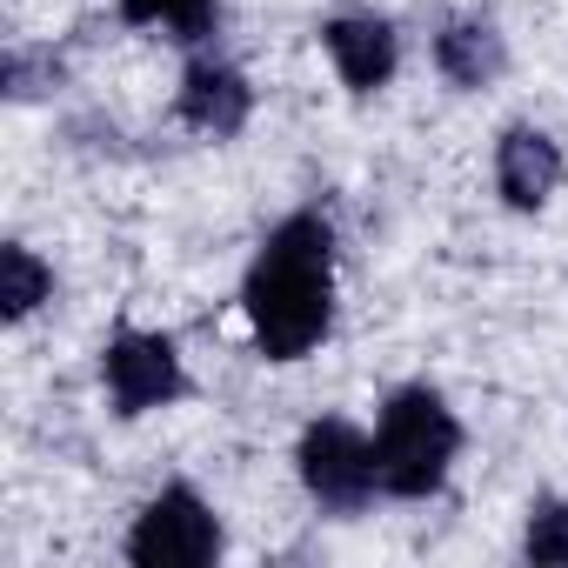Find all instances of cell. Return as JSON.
I'll return each mask as SVG.
<instances>
[{
  "label": "cell",
  "instance_id": "6da1fadb",
  "mask_svg": "<svg viewBox=\"0 0 568 568\" xmlns=\"http://www.w3.org/2000/svg\"><path fill=\"white\" fill-rule=\"evenodd\" d=\"M241 308L254 328V348L267 362H302L335 328V227L302 207L288 214L254 254L241 281Z\"/></svg>",
  "mask_w": 568,
  "mask_h": 568
},
{
  "label": "cell",
  "instance_id": "7a4b0ae2",
  "mask_svg": "<svg viewBox=\"0 0 568 568\" xmlns=\"http://www.w3.org/2000/svg\"><path fill=\"white\" fill-rule=\"evenodd\" d=\"M462 455V422L435 388H395L375 422V481L395 501H428Z\"/></svg>",
  "mask_w": 568,
  "mask_h": 568
},
{
  "label": "cell",
  "instance_id": "3957f363",
  "mask_svg": "<svg viewBox=\"0 0 568 568\" xmlns=\"http://www.w3.org/2000/svg\"><path fill=\"white\" fill-rule=\"evenodd\" d=\"M295 468H302V488L328 515H362L382 495V481H375V442L355 422H342V415H322V422L302 428Z\"/></svg>",
  "mask_w": 568,
  "mask_h": 568
},
{
  "label": "cell",
  "instance_id": "277c9868",
  "mask_svg": "<svg viewBox=\"0 0 568 568\" xmlns=\"http://www.w3.org/2000/svg\"><path fill=\"white\" fill-rule=\"evenodd\" d=\"M221 555V515L187 488H161L141 515H134V535H128V561L134 568H207Z\"/></svg>",
  "mask_w": 568,
  "mask_h": 568
},
{
  "label": "cell",
  "instance_id": "5b68a950",
  "mask_svg": "<svg viewBox=\"0 0 568 568\" xmlns=\"http://www.w3.org/2000/svg\"><path fill=\"white\" fill-rule=\"evenodd\" d=\"M101 382H108L114 415H148V408H168V402L187 395V375H181L174 342L168 335H148V328H121L101 348Z\"/></svg>",
  "mask_w": 568,
  "mask_h": 568
},
{
  "label": "cell",
  "instance_id": "8992f818",
  "mask_svg": "<svg viewBox=\"0 0 568 568\" xmlns=\"http://www.w3.org/2000/svg\"><path fill=\"white\" fill-rule=\"evenodd\" d=\"M322 48H328L335 74H342L355 94L388 88V81H395V61H402V41H395V28H388L382 14H342V21H328V28H322Z\"/></svg>",
  "mask_w": 568,
  "mask_h": 568
},
{
  "label": "cell",
  "instance_id": "52a82bcc",
  "mask_svg": "<svg viewBox=\"0 0 568 568\" xmlns=\"http://www.w3.org/2000/svg\"><path fill=\"white\" fill-rule=\"evenodd\" d=\"M181 121L194 128V134H214V141H234L241 128H247V114H254V88L241 81V68H227V61H194L187 74H181Z\"/></svg>",
  "mask_w": 568,
  "mask_h": 568
},
{
  "label": "cell",
  "instance_id": "ba28073f",
  "mask_svg": "<svg viewBox=\"0 0 568 568\" xmlns=\"http://www.w3.org/2000/svg\"><path fill=\"white\" fill-rule=\"evenodd\" d=\"M495 187L508 207L535 214L555 187H561V148L541 134V128H508L495 141Z\"/></svg>",
  "mask_w": 568,
  "mask_h": 568
},
{
  "label": "cell",
  "instance_id": "9c48e42d",
  "mask_svg": "<svg viewBox=\"0 0 568 568\" xmlns=\"http://www.w3.org/2000/svg\"><path fill=\"white\" fill-rule=\"evenodd\" d=\"M501 34L488 28V21H448L442 34H435V68L455 81V88H488L495 74H501Z\"/></svg>",
  "mask_w": 568,
  "mask_h": 568
},
{
  "label": "cell",
  "instance_id": "30bf717a",
  "mask_svg": "<svg viewBox=\"0 0 568 568\" xmlns=\"http://www.w3.org/2000/svg\"><path fill=\"white\" fill-rule=\"evenodd\" d=\"M48 295H54V267H48L34 247H21V241L0 247V315H8V322H28Z\"/></svg>",
  "mask_w": 568,
  "mask_h": 568
},
{
  "label": "cell",
  "instance_id": "8fae6325",
  "mask_svg": "<svg viewBox=\"0 0 568 568\" xmlns=\"http://www.w3.org/2000/svg\"><path fill=\"white\" fill-rule=\"evenodd\" d=\"M121 21H128V28H161V34H174L181 48H201V41L214 34L221 8H214V0H121Z\"/></svg>",
  "mask_w": 568,
  "mask_h": 568
},
{
  "label": "cell",
  "instance_id": "7c38bea8",
  "mask_svg": "<svg viewBox=\"0 0 568 568\" xmlns=\"http://www.w3.org/2000/svg\"><path fill=\"white\" fill-rule=\"evenodd\" d=\"M521 555H528V561H555V568H568V501H535V508H528Z\"/></svg>",
  "mask_w": 568,
  "mask_h": 568
}]
</instances>
